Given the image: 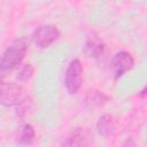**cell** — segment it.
<instances>
[{
    "label": "cell",
    "mask_w": 147,
    "mask_h": 147,
    "mask_svg": "<svg viewBox=\"0 0 147 147\" xmlns=\"http://www.w3.org/2000/svg\"><path fill=\"white\" fill-rule=\"evenodd\" d=\"M145 93H146V87H144L142 91L140 92V96H141V98H145Z\"/></svg>",
    "instance_id": "cell-13"
},
{
    "label": "cell",
    "mask_w": 147,
    "mask_h": 147,
    "mask_svg": "<svg viewBox=\"0 0 147 147\" xmlns=\"http://www.w3.org/2000/svg\"><path fill=\"white\" fill-rule=\"evenodd\" d=\"M84 51L87 54V56L93 57L95 60H101L106 56L107 47H106V44L102 40H100L95 36H93V37H90L86 40Z\"/></svg>",
    "instance_id": "cell-7"
},
{
    "label": "cell",
    "mask_w": 147,
    "mask_h": 147,
    "mask_svg": "<svg viewBox=\"0 0 147 147\" xmlns=\"http://www.w3.org/2000/svg\"><path fill=\"white\" fill-rule=\"evenodd\" d=\"M29 41L25 37L15 39L0 56V71L8 72L16 69L25 57Z\"/></svg>",
    "instance_id": "cell-1"
},
{
    "label": "cell",
    "mask_w": 147,
    "mask_h": 147,
    "mask_svg": "<svg viewBox=\"0 0 147 147\" xmlns=\"http://www.w3.org/2000/svg\"><path fill=\"white\" fill-rule=\"evenodd\" d=\"M85 100H86V103L90 107H93L94 108V107H102L109 100V98L103 92L93 90V91H90L87 93Z\"/></svg>",
    "instance_id": "cell-9"
},
{
    "label": "cell",
    "mask_w": 147,
    "mask_h": 147,
    "mask_svg": "<svg viewBox=\"0 0 147 147\" xmlns=\"http://www.w3.org/2000/svg\"><path fill=\"white\" fill-rule=\"evenodd\" d=\"M60 38V30L52 24L40 25L32 33V40L39 48L49 47Z\"/></svg>",
    "instance_id": "cell-4"
},
{
    "label": "cell",
    "mask_w": 147,
    "mask_h": 147,
    "mask_svg": "<svg viewBox=\"0 0 147 147\" xmlns=\"http://www.w3.org/2000/svg\"><path fill=\"white\" fill-rule=\"evenodd\" d=\"M83 64L78 59H74L68 64L64 76V85L69 94H76L83 83Z\"/></svg>",
    "instance_id": "cell-3"
},
{
    "label": "cell",
    "mask_w": 147,
    "mask_h": 147,
    "mask_svg": "<svg viewBox=\"0 0 147 147\" xmlns=\"http://www.w3.org/2000/svg\"><path fill=\"white\" fill-rule=\"evenodd\" d=\"M93 134L86 127L74 129L63 140L61 147H91Z\"/></svg>",
    "instance_id": "cell-5"
},
{
    "label": "cell",
    "mask_w": 147,
    "mask_h": 147,
    "mask_svg": "<svg viewBox=\"0 0 147 147\" xmlns=\"http://www.w3.org/2000/svg\"><path fill=\"white\" fill-rule=\"evenodd\" d=\"M25 100V90L22 85L0 80V105L17 106Z\"/></svg>",
    "instance_id": "cell-2"
},
{
    "label": "cell",
    "mask_w": 147,
    "mask_h": 147,
    "mask_svg": "<svg viewBox=\"0 0 147 147\" xmlns=\"http://www.w3.org/2000/svg\"><path fill=\"white\" fill-rule=\"evenodd\" d=\"M34 139H36V131H34L33 126L31 124H25L21 130L17 142L20 145L26 146V145H31L34 141Z\"/></svg>",
    "instance_id": "cell-10"
},
{
    "label": "cell",
    "mask_w": 147,
    "mask_h": 147,
    "mask_svg": "<svg viewBox=\"0 0 147 147\" xmlns=\"http://www.w3.org/2000/svg\"><path fill=\"white\" fill-rule=\"evenodd\" d=\"M33 72H34L33 65L30 64V63H26V64H24V65L21 68L18 75H17V78H18L21 82H26V80H29V79L33 76Z\"/></svg>",
    "instance_id": "cell-11"
},
{
    "label": "cell",
    "mask_w": 147,
    "mask_h": 147,
    "mask_svg": "<svg viewBox=\"0 0 147 147\" xmlns=\"http://www.w3.org/2000/svg\"><path fill=\"white\" fill-rule=\"evenodd\" d=\"M122 147H134V142L131 138H129V139L125 140V142L122 145Z\"/></svg>",
    "instance_id": "cell-12"
},
{
    "label": "cell",
    "mask_w": 147,
    "mask_h": 147,
    "mask_svg": "<svg viewBox=\"0 0 147 147\" xmlns=\"http://www.w3.org/2000/svg\"><path fill=\"white\" fill-rule=\"evenodd\" d=\"M115 129H116L115 118L109 114L102 115L96 123V130L99 134L105 138H109L110 136H113L115 132Z\"/></svg>",
    "instance_id": "cell-8"
},
{
    "label": "cell",
    "mask_w": 147,
    "mask_h": 147,
    "mask_svg": "<svg viewBox=\"0 0 147 147\" xmlns=\"http://www.w3.org/2000/svg\"><path fill=\"white\" fill-rule=\"evenodd\" d=\"M133 67H134V59L129 52L125 51L118 52L111 59V69L115 78L122 77L124 74L132 70Z\"/></svg>",
    "instance_id": "cell-6"
}]
</instances>
